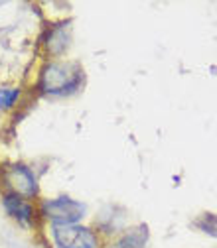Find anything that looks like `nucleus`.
Wrapping results in <instances>:
<instances>
[{
    "label": "nucleus",
    "mask_w": 217,
    "mask_h": 248,
    "mask_svg": "<svg viewBox=\"0 0 217 248\" xmlns=\"http://www.w3.org/2000/svg\"><path fill=\"white\" fill-rule=\"evenodd\" d=\"M194 225H196L201 232H205V234L217 238V215H215V213H203L200 219L194 221Z\"/></svg>",
    "instance_id": "obj_7"
},
{
    "label": "nucleus",
    "mask_w": 217,
    "mask_h": 248,
    "mask_svg": "<svg viewBox=\"0 0 217 248\" xmlns=\"http://www.w3.org/2000/svg\"><path fill=\"white\" fill-rule=\"evenodd\" d=\"M2 205H4L6 213L12 217V219H16L20 225H30L34 221L36 211H34V205L30 203L28 199L12 195V193H6L4 199H2Z\"/></svg>",
    "instance_id": "obj_5"
},
{
    "label": "nucleus",
    "mask_w": 217,
    "mask_h": 248,
    "mask_svg": "<svg viewBox=\"0 0 217 248\" xmlns=\"http://www.w3.org/2000/svg\"><path fill=\"white\" fill-rule=\"evenodd\" d=\"M67 40H69V36H66V30H64V28H57V30H53V32L50 34V42H48L50 51L53 53L55 44H59V53H61V51H66V47H67V44H69Z\"/></svg>",
    "instance_id": "obj_9"
},
{
    "label": "nucleus",
    "mask_w": 217,
    "mask_h": 248,
    "mask_svg": "<svg viewBox=\"0 0 217 248\" xmlns=\"http://www.w3.org/2000/svg\"><path fill=\"white\" fill-rule=\"evenodd\" d=\"M51 238L57 248H97V236L81 225H51Z\"/></svg>",
    "instance_id": "obj_4"
},
{
    "label": "nucleus",
    "mask_w": 217,
    "mask_h": 248,
    "mask_svg": "<svg viewBox=\"0 0 217 248\" xmlns=\"http://www.w3.org/2000/svg\"><path fill=\"white\" fill-rule=\"evenodd\" d=\"M144 244H146V231L144 232L125 234L122 238H118L115 244H111V248H144Z\"/></svg>",
    "instance_id": "obj_6"
},
{
    "label": "nucleus",
    "mask_w": 217,
    "mask_h": 248,
    "mask_svg": "<svg viewBox=\"0 0 217 248\" xmlns=\"http://www.w3.org/2000/svg\"><path fill=\"white\" fill-rule=\"evenodd\" d=\"M2 185L6 187V193H12L24 199H34L40 193L36 173L24 164H14V166L4 168Z\"/></svg>",
    "instance_id": "obj_2"
},
{
    "label": "nucleus",
    "mask_w": 217,
    "mask_h": 248,
    "mask_svg": "<svg viewBox=\"0 0 217 248\" xmlns=\"http://www.w3.org/2000/svg\"><path fill=\"white\" fill-rule=\"evenodd\" d=\"M20 89H8V87H0V108H12L16 101L20 99Z\"/></svg>",
    "instance_id": "obj_8"
},
{
    "label": "nucleus",
    "mask_w": 217,
    "mask_h": 248,
    "mask_svg": "<svg viewBox=\"0 0 217 248\" xmlns=\"http://www.w3.org/2000/svg\"><path fill=\"white\" fill-rule=\"evenodd\" d=\"M83 69L73 61H50L40 71L38 89L44 95L66 97L81 87Z\"/></svg>",
    "instance_id": "obj_1"
},
{
    "label": "nucleus",
    "mask_w": 217,
    "mask_h": 248,
    "mask_svg": "<svg viewBox=\"0 0 217 248\" xmlns=\"http://www.w3.org/2000/svg\"><path fill=\"white\" fill-rule=\"evenodd\" d=\"M40 213L51 221V225H77V221L85 217V205L71 197H55L46 199Z\"/></svg>",
    "instance_id": "obj_3"
}]
</instances>
